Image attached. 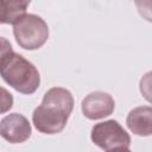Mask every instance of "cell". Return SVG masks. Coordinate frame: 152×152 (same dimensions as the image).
Wrapping results in <instances>:
<instances>
[{"instance_id": "7", "label": "cell", "mask_w": 152, "mask_h": 152, "mask_svg": "<svg viewBox=\"0 0 152 152\" xmlns=\"http://www.w3.org/2000/svg\"><path fill=\"white\" fill-rule=\"evenodd\" d=\"M126 124L135 135H152V107L140 106L133 108L126 118Z\"/></svg>"}, {"instance_id": "4", "label": "cell", "mask_w": 152, "mask_h": 152, "mask_svg": "<svg viewBox=\"0 0 152 152\" xmlns=\"http://www.w3.org/2000/svg\"><path fill=\"white\" fill-rule=\"evenodd\" d=\"M91 141L104 151L115 147L131 145V137L115 120H107L96 124L91 128Z\"/></svg>"}, {"instance_id": "3", "label": "cell", "mask_w": 152, "mask_h": 152, "mask_svg": "<svg viewBox=\"0 0 152 152\" xmlns=\"http://www.w3.org/2000/svg\"><path fill=\"white\" fill-rule=\"evenodd\" d=\"M13 34L20 48L37 50L46 43L49 26L40 17L28 13L13 25Z\"/></svg>"}, {"instance_id": "5", "label": "cell", "mask_w": 152, "mask_h": 152, "mask_svg": "<svg viewBox=\"0 0 152 152\" xmlns=\"http://www.w3.org/2000/svg\"><path fill=\"white\" fill-rule=\"evenodd\" d=\"M31 132L32 129L28 120L19 113L8 114L0 122V134L11 144L26 141L30 138Z\"/></svg>"}, {"instance_id": "10", "label": "cell", "mask_w": 152, "mask_h": 152, "mask_svg": "<svg viewBox=\"0 0 152 152\" xmlns=\"http://www.w3.org/2000/svg\"><path fill=\"white\" fill-rule=\"evenodd\" d=\"M135 6L139 14L147 21L152 23V0H137Z\"/></svg>"}, {"instance_id": "9", "label": "cell", "mask_w": 152, "mask_h": 152, "mask_svg": "<svg viewBox=\"0 0 152 152\" xmlns=\"http://www.w3.org/2000/svg\"><path fill=\"white\" fill-rule=\"evenodd\" d=\"M139 90L142 97L152 103V71H148L142 75L139 82Z\"/></svg>"}, {"instance_id": "6", "label": "cell", "mask_w": 152, "mask_h": 152, "mask_svg": "<svg viewBox=\"0 0 152 152\" xmlns=\"http://www.w3.org/2000/svg\"><path fill=\"white\" fill-rule=\"evenodd\" d=\"M82 113L89 120H99L109 116L115 108L112 95L103 91H94L88 94L82 101Z\"/></svg>"}, {"instance_id": "12", "label": "cell", "mask_w": 152, "mask_h": 152, "mask_svg": "<svg viewBox=\"0 0 152 152\" xmlns=\"http://www.w3.org/2000/svg\"><path fill=\"white\" fill-rule=\"evenodd\" d=\"M107 152H131V150L126 146H120V147H115V148H112Z\"/></svg>"}, {"instance_id": "2", "label": "cell", "mask_w": 152, "mask_h": 152, "mask_svg": "<svg viewBox=\"0 0 152 152\" xmlns=\"http://www.w3.org/2000/svg\"><path fill=\"white\" fill-rule=\"evenodd\" d=\"M0 74L10 87L21 94L31 95L40 84L38 69L21 55L15 53L5 38H1Z\"/></svg>"}, {"instance_id": "8", "label": "cell", "mask_w": 152, "mask_h": 152, "mask_svg": "<svg viewBox=\"0 0 152 152\" xmlns=\"http://www.w3.org/2000/svg\"><path fill=\"white\" fill-rule=\"evenodd\" d=\"M30 1L27 0H1V24H15L24 15H26V8Z\"/></svg>"}, {"instance_id": "1", "label": "cell", "mask_w": 152, "mask_h": 152, "mask_svg": "<svg viewBox=\"0 0 152 152\" xmlns=\"http://www.w3.org/2000/svg\"><path fill=\"white\" fill-rule=\"evenodd\" d=\"M72 109V94L65 88L53 87L44 94L42 104L33 110L32 122L44 134H57L64 129Z\"/></svg>"}, {"instance_id": "11", "label": "cell", "mask_w": 152, "mask_h": 152, "mask_svg": "<svg viewBox=\"0 0 152 152\" xmlns=\"http://www.w3.org/2000/svg\"><path fill=\"white\" fill-rule=\"evenodd\" d=\"M2 91V99H1V113H5L6 110L11 109L12 108V104H13V97L11 94L7 93V90L5 88L1 89Z\"/></svg>"}]
</instances>
